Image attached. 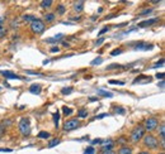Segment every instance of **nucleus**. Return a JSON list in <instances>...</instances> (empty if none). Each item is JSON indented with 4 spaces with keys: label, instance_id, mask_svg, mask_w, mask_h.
Listing matches in <instances>:
<instances>
[{
    "label": "nucleus",
    "instance_id": "f257e3e1",
    "mask_svg": "<svg viewBox=\"0 0 165 154\" xmlns=\"http://www.w3.org/2000/svg\"><path fill=\"white\" fill-rule=\"evenodd\" d=\"M45 29H46V25H45V23L42 22L41 19H36L34 22L30 23V30H32L33 33L41 34V33L45 32Z\"/></svg>",
    "mask_w": 165,
    "mask_h": 154
},
{
    "label": "nucleus",
    "instance_id": "f03ea898",
    "mask_svg": "<svg viewBox=\"0 0 165 154\" xmlns=\"http://www.w3.org/2000/svg\"><path fill=\"white\" fill-rule=\"evenodd\" d=\"M19 130L24 136H28L30 134V123L28 118H23L21 121H19Z\"/></svg>",
    "mask_w": 165,
    "mask_h": 154
},
{
    "label": "nucleus",
    "instance_id": "7ed1b4c3",
    "mask_svg": "<svg viewBox=\"0 0 165 154\" xmlns=\"http://www.w3.org/2000/svg\"><path fill=\"white\" fill-rule=\"evenodd\" d=\"M144 135H145V129H144V126H141V125H139V126H136L135 129H133V132H132V134H131V139H132V141H139L141 138H144Z\"/></svg>",
    "mask_w": 165,
    "mask_h": 154
},
{
    "label": "nucleus",
    "instance_id": "20e7f679",
    "mask_svg": "<svg viewBox=\"0 0 165 154\" xmlns=\"http://www.w3.org/2000/svg\"><path fill=\"white\" fill-rule=\"evenodd\" d=\"M144 144L146 145V147H149L150 149H156L158 148V145H159V141L154 135H146L144 138Z\"/></svg>",
    "mask_w": 165,
    "mask_h": 154
},
{
    "label": "nucleus",
    "instance_id": "39448f33",
    "mask_svg": "<svg viewBox=\"0 0 165 154\" xmlns=\"http://www.w3.org/2000/svg\"><path fill=\"white\" fill-rule=\"evenodd\" d=\"M80 126V121L78 119H71V120L65 121L64 124V130L65 132H71V130H75Z\"/></svg>",
    "mask_w": 165,
    "mask_h": 154
},
{
    "label": "nucleus",
    "instance_id": "423d86ee",
    "mask_svg": "<svg viewBox=\"0 0 165 154\" xmlns=\"http://www.w3.org/2000/svg\"><path fill=\"white\" fill-rule=\"evenodd\" d=\"M159 125V121L156 118H149L146 123H145V130H149V132H152V130H155L156 128H158Z\"/></svg>",
    "mask_w": 165,
    "mask_h": 154
},
{
    "label": "nucleus",
    "instance_id": "0eeeda50",
    "mask_svg": "<svg viewBox=\"0 0 165 154\" xmlns=\"http://www.w3.org/2000/svg\"><path fill=\"white\" fill-rule=\"evenodd\" d=\"M0 74H1L3 76H5L6 78H9V80H25V77L18 76V75H15L10 71H0Z\"/></svg>",
    "mask_w": 165,
    "mask_h": 154
},
{
    "label": "nucleus",
    "instance_id": "6e6552de",
    "mask_svg": "<svg viewBox=\"0 0 165 154\" xmlns=\"http://www.w3.org/2000/svg\"><path fill=\"white\" fill-rule=\"evenodd\" d=\"M152 47H154L152 44H147V43L141 42V43H137L136 44L135 49H136V51H150V49H152Z\"/></svg>",
    "mask_w": 165,
    "mask_h": 154
},
{
    "label": "nucleus",
    "instance_id": "1a4fd4ad",
    "mask_svg": "<svg viewBox=\"0 0 165 154\" xmlns=\"http://www.w3.org/2000/svg\"><path fill=\"white\" fill-rule=\"evenodd\" d=\"M64 39V34L60 33V34H56V36H53L52 38H47L45 42H47V43H57V42H61Z\"/></svg>",
    "mask_w": 165,
    "mask_h": 154
},
{
    "label": "nucleus",
    "instance_id": "9d476101",
    "mask_svg": "<svg viewBox=\"0 0 165 154\" xmlns=\"http://www.w3.org/2000/svg\"><path fill=\"white\" fill-rule=\"evenodd\" d=\"M159 22V18H154V19H147V20H144L139 23V27H141V28H145V27H149V25H152L154 23Z\"/></svg>",
    "mask_w": 165,
    "mask_h": 154
},
{
    "label": "nucleus",
    "instance_id": "9b49d317",
    "mask_svg": "<svg viewBox=\"0 0 165 154\" xmlns=\"http://www.w3.org/2000/svg\"><path fill=\"white\" fill-rule=\"evenodd\" d=\"M41 85H32V86L29 87V91L32 92V94L34 95H38V94H41Z\"/></svg>",
    "mask_w": 165,
    "mask_h": 154
},
{
    "label": "nucleus",
    "instance_id": "f8f14e48",
    "mask_svg": "<svg viewBox=\"0 0 165 154\" xmlns=\"http://www.w3.org/2000/svg\"><path fill=\"white\" fill-rule=\"evenodd\" d=\"M151 78H150V76H139V78H136L133 82L137 83V82H150Z\"/></svg>",
    "mask_w": 165,
    "mask_h": 154
},
{
    "label": "nucleus",
    "instance_id": "ddd939ff",
    "mask_svg": "<svg viewBox=\"0 0 165 154\" xmlns=\"http://www.w3.org/2000/svg\"><path fill=\"white\" fill-rule=\"evenodd\" d=\"M118 154H132V149L130 147H122L118 150Z\"/></svg>",
    "mask_w": 165,
    "mask_h": 154
},
{
    "label": "nucleus",
    "instance_id": "4468645a",
    "mask_svg": "<svg viewBox=\"0 0 165 154\" xmlns=\"http://www.w3.org/2000/svg\"><path fill=\"white\" fill-rule=\"evenodd\" d=\"M6 33H8V29H6L5 24H0V38L5 37V34H6Z\"/></svg>",
    "mask_w": 165,
    "mask_h": 154
},
{
    "label": "nucleus",
    "instance_id": "2eb2a0df",
    "mask_svg": "<svg viewBox=\"0 0 165 154\" xmlns=\"http://www.w3.org/2000/svg\"><path fill=\"white\" fill-rule=\"evenodd\" d=\"M98 95L107 96V97H112V96H113L112 92H108V91H104V90H98Z\"/></svg>",
    "mask_w": 165,
    "mask_h": 154
},
{
    "label": "nucleus",
    "instance_id": "dca6fc26",
    "mask_svg": "<svg viewBox=\"0 0 165 154\" xmlns=\"http://www.w3.org/2000/svg\"><path fill=\"white\" fill-rule=\"evenodd\" d=\"M59 120H60V114H59V111H56V113H53V123H55L56 128L59 126Z\"/></svg>",
    "mask_w": 165,
    "mask_h": 154
},
{
    "label": "nucleus",
    "instance_id": "f3484780",
    "mask_svg": "<svg viewBox=\"0 0 165 154\" xmlns=\"http://www.w3.org/2000/svg\"><path fill=\"white\" fill-rule=\"evenodd\" d=\"M108 144H106V145H103V152H108V150H112V148H113V144H112V141H107Z\"/></svg>",
    "mask_w": 165,
    "mask_h": 154
},
{
    "label": "nucleus",
    "instance_id": "a211bd4d",
    "mask_svg": "<svg viewBox=\"0 0 165 154\" xmlns=\"http://www.w3.org/2000/svg\"><path fill=\"white\" fill-rule=\"evenodd\" d=\"M45 20L46 22H53V20H55V14H53V13H50V14H46L45 15Z\"/></svg>",
    "mask_w": 165,
    "mask_h": 154
},
{
    "label": "nucleus",
    "instance_id": "6ab92c4d",
    "mask_svg": "<svg viewBox=\"0 0 165 154\" xmlns=\"http://www.w3.org/2000/svg\"><path fill=\"white\" fill-rule=\"evenodd\" d=\"M60 143H61L60 139H53V140H51L48 143V148H53V147H56V145H59Z\"/></svg>",
    "mask_w": 165,
    "mask_h": 154
},
{
    "label": "nucleus",
    "instance_id": "aec40b11",
    "mask_svg": "<svg viewBox=\"0 0 165 154\" xmlns=\"http://www.w3.org/2000/svg\"><path fill=\"white\" fill-rule=\"evenodd\" d=\"M83 5H84V3H83V1L75 3V4H74V9H75L76 11H81V10H83Z\"/></svg>",
    "mask_w": 165,
    "mask_h": 154
},
{
    "label": "nucleus",
    "instance_id": "412c9836",
    "mask_svg": "<svg viewBox=\"0 0 165 154\" xmlns=\"http://www.w3.org/2000/svg\"><path fill=\"white\" fill-rule=\"evenodd\" d=\"M51 5H52L51 0H45V1H41V6L42 8H50Z\"/></svg>",
    "mask_w": 165,
    "mask_h": 154
},
{
    "label": "nucleus",
    "instance_id": "4be33fe9",
    "mask_svg": "<svg viewBox=\"0 0 165 154\" xmlns=\"http://www.w3.org/2000/svg\"><path fill=\"white\" fill-rule=\"evenodd\" d=\"M38 138H41V139H48V138H50V133H47V132H41L40 134H38Z\"/></svg>",
    "mask_w": 165,
    "mask_h": 154
},
{
    "label": "nucleus",
    "instance_id": "5701e85b",
    "mask_svg": "<svg viewBox=\"0 0 165 154\" xmlns=\"http://www.w3.org/2000/svg\"><path fill=\"white\" fill-rule=\"evenodd\" d=\"M23 19H24V20H27V22H30V23H32V22H34V20H36V17H34V15H24V17H23Z\"/></svg>",
    "mask_w": 165,
    "mask_h": 154
},
{
    "label": "nucleus",
    "instance_id": "b1692460",
    "mask_svg": "<svg viewBox=\"0 0 165 154\" xmlns=\"http://www.w3.org/2000/svg\"><path fill=\"white\" fill-rule=\"evenodd\" d=\"M159 133H160V138H161V140H164V139H165V126H164V125L160 126Z\"/></svg>",
    "mask_w": 165,
    "mask_h": 154
},
{
    "label": "nucleus",
    "instance_id": "393cba45",
    "mask_svg": "<svg viewBox=\"0 0 165 154\" xmlns=\"http://www.w3.org/2000/svg\"><path fill=\"white\" fill-rule=\"evenodd\" d=\"M62 111H64V114L66 115V116H67V115H71L72 114V109H70V107H67V106H64L62 107Z\"/></svg>",
    "mask_w": 165,
    "mask_h": 154
},
{
    "label": "nucleus",
    "instance_id": "a878e982",
    "mask_svg": "<svg viewBox=\"0 0 165 154\" xmlns=\"http://www.w3.org/2000/svg\"><path fill=\"white\" fill-rule=\"evenodd\" d=\"M102 62H103V60L101 58V57H98V58H95V60L91 61L90 64H91V66H95V64H101Z\"/></svg>",
    "mask_w": 165,
    "mask_h": 154
},
{
    "label": "nucleus",
    "instance_id": "bb28decb",
    "mask_svg": "<svg viewBox=\"0 0 165 154\" xmlns=\"http://www.w3.org/2000/svg\"><path fill=\"white\" fill-rule=\"evenodd\" d=\"M61 92H62L64 95H69L72 92V87H64L62 90H61Z\"/></svg>",
    "mask_w": 165,
    "mask_h": 154
},
{
    "label": "nucleus",
    "instance_id": "cd10ccee",
    "mask_svg": "<svg viewBox=\"0 0 165 154\" xmlns=\"http://www.w3.org/2000/svg\"><path fill=\"white\" fill-rule=\"evenodd\" d=\"M79 118H86V115H88V111L86 110H84V109H81V110H79Z\"/></svg>",
    "mask_w": 165,
    "mask_h": 154
},
{
    "label": "nucleus",
    "instance_id": "c85d7f7f",
    "mask_svg": "<svg viewBox=\"0 0 165 154\" xmlns=\"http://www.w3.org/2000/svg\"><path fill=\"white\" fill-rule=\"evenodd\" d=\"M95 153V149L93 147H89L85 149V152H84V154H94Z\"/></svg>",
    "mask_w": 165,
    "mask_h": 154
},
{
    "label": "nucleus",
    "instance_id": "c756f323",
    "mask_svg": "<svg viewBox=\"0 0 165 154\" xmlns=\"http://www.w3.org/2000/svg\"><path fill=\"white\" fill-rule=\"evenodd\" d=\"M109 83L110 85H121V86H122V85H125L123 81H116V80H110Z\"/></svg>",
    "mask_w": 165,
    "mask_h": 154
},
{
    "label": "nucleus",
    "instance_id": "7c9ffc66",
    "mask_svg": "<svg viewBox=\"0 0 165 154\" xmlns=\"http://www.w3.org/2000/svg\"><path fill=\"white\" fill-rule=\"evenodd\" d=\"M57 13H59V14H64L65 13V6L60 4V5L57 6Z\"/></svg>",
    "mask_w": 165,
    "mask_h": 154
},
{
    "label": "nucleus",
    "instance_id": "2f4dec72",
    "mask_svg": "<svg viewBox=\"0 0 165 154\" xmlns=\"http://www.w3.org/2000/svg\"><path fill=\"white\" fill-rule=\"evenodd\" d=\"M120 67H122L121 64H117V63H114V64H110L109 67H107V70H114V68H120Z\"/></svg>",
    "mask_w": 165,
    "mask_h": 154
},
{
    "label": "nucleus",
    "instance_id": "473e14b6",
    "mask_svg": "<svg viewBox=\"0 0 165 154\" xmlns=\"http://www.w3.org/2000/svg\"><path fill=\"white\" fill-rule=\"evenodd\" d=\"M122 53V49H114V51L110 52V55L112 56H117V55H121Z\"/></svg>",
    "mask_w": 165,
    "mask_h": 154
},
{
    "label": "nucleus",
    "instance_id": "72a5a7b5",
    "mask_svg": "<svg viewBox=\"0 0 165 154\" xmlns=\"http://www.w3.org/2000/svg\"><path fill=\"white\" fill-rule=\"evenodd\" d=\"M163 64H164V58H161V60H160L159 62L156 63V64H155V66L152 67V68H156V67H159V66H163Z\"/></svg>",
    "mask_w": 165,
    "mask_h": 154
},
{
    "label": "nucleus",
    "instance_id": "f704fd0d",
    "mask_svg": "<svg viewBox=\"0 0 165 154\" xmlns=\"http://www.w3.org/2000/svg\"><path fill=\"white\" fill-rule=\"evenodd\" d=\"M108 29H109V28H108V27H106V28H103V29L101 30V32H99V33H98V36H102V34H104L106 32H108Z\"/></svg>",
    "mask_w": 165,
    "mask_h": 154
},
{
    "label": "nucleus",
    "instance_id": "c9c22d12",
    "mask_svg": "<svg viewBox=\"0 0 165 154\" xmlns=\"http://www.w3.org/2000/svg\"><path fill=\"white\" fill-rule=\"evenodd\" d=\"M51 52L52 53H57V52H60V48L59 47H53V48H51Z\"/></svg>",
    "mask_w": 165,
    "mask_h": 154
},
{
    "label": "nucleus",
    "instance_id": "e433bc0d",
    "mask_svg": "<svg viewBox=\"0 0 165 154\" xmlns=\"http://www.w3.org/2000/svg\"><path fill=\"white\" fill-rule=\"evenodd\" d=\"M103 42H104V38H99V39L97 41V43H95V44H97V46H101V44L103 43Z\"/></svg>",
    "mask_w": 165,
    "mask_h": 154
},
{
    "label": "nucleus",
    "instance_id": "4c0bfd02",
    "mask_svg": "<svg viewBox=\"0 0 165 154\" xmlns=\"http://www.w3.org/2000/svg\"><path fill=\"white\" fill-rule=\"evenodd\" d=\"M151 11H152V9H146V10H144V11H142V13H141L140 15H145V14H149V13H151Z\"/></svg>",
    "mask_w": 165,
    "mask_h": 154
},
{
    "label": "nucleus",
    "instance_id": "58836bf2",
    "mask_svg": "<svg viewBox=\"0 0 165 154\" xmlns=\"http://www.w3.org/2000/svg\"><path fill=\"white\" fill-rule=\"evenodd\" d=\"M4 130H5V128H4L3 125H0V138L3 136V134H4Z\"/></svg>",
    "mask_w": 165,
    "mask_h": 154
},
{
    "label": "nucleus",
    "instance_id": "ea45409f",
    "mask_svg": "<svg viewBox=\"0 0 165 154\" xmlns=\"http://www.w3.org/2000/svg\"><path fill=\"white\" fill-rule=\"evenodd\" d=\"M156 77H158V78H160V80H163V78H164V74H163V72H160V74H156Z\"/></svg>",
    "mask_w": 165,
    "mask_h": 154
},
{
    "label": "nucleus",
    "instance_id": "a19ab883",
    "mask_svg": "<svg viewBox=\"0 0 165 154\" xmlns=\"http://www.w3.org/2000/svg\"><path fill=\"white\" fill-rule=\"evenodd\" d=\"M27 74H29V75H38V76H41V74H38V72H33V71H27Z\"/></svg>",
    "mask_w": 165,
    "mask_h": 154
},
{
    "label": "nucleus",
    "instance_id": "79ce46f5",
    "mask_svg": "<svg viewBox=\"0 0 165 154\" xmlns=\"http://www.w3.org/2000/svg\"><path fill=\"white\" fill-rule=\"evenodd\" d=\"M107 115H108V114H101V115H98V116H97V119H103V118H106Z\"/></svg>",
    "mask_w": 165,
    "mask_h": 154
},
{
    "label": "nucleus",
    "instance_id": "37998d69",
    "mask_svg": "<svg viewBox=\"0 0 165 154\" xmlns=\"http://www.w3.org/2000/svg\"><path fill=\"white\" fill-rule=\"evenodd\" d=\"M117 114H125V110L123 109H117Z\"/></svg>",
    "mask_w": 165,
    "mask_h": 154
},
{
    "label": "nucleus",
    "instance_id": "c03bdc74",
    "mask_svg": "<svg viewBox=\"0 0 165 154\" xmlns=\"http://www.w3.org/2000/svg\"><path fill=\"white\" fill-rule=\"evenodd\" d=\"M5 23V18L4 17H0V24H4Z\"/></svg>",
    "mask_w": 165,
    "mask_h": 154
},
{
    "label": "nucleus",
    "instance_id": "a18cd8bd",
    "mask_svg": "<svg viewBox=\"0 0 165 154\" xmlns=\"http://www.w3.org/2000/svg\"><path fill=\"white\" fill-rule=\"evenodd\" d=\"M102 154H116V153L112 152V150H108V152H103Z\"/></svg>",
    "mask_w": 165,
    "mask_h": 154
},
{
    "label": "nucleus",
    "instance_id": "49530a36",
    "mask_svg": "<svg viewBox=\"0 0 165 154\" xmlns=\"http://www.w3.org/2000/svg\"><path fill=\"white\" fill-rule=\"evenodd\" d=\"M93 143H94V144H97V143H102V140H101V139H94V140H93Z\"/></svg>",
    "mask_w": 165,
    "mask_h": 154
},
{
    "label": "nucleus",
    "instance_id": "de8ad7c7",
    "mask_svg": "<svg viewBox=\"0 0 165 154\" xmlns=\"http://www.w3.org/2000/svg\"><path fill=\"white\" fill-rule=\"evenodd\" d=\"M0 152H8V153H10L11 149H0Z\"/></svg>",
    "mask_w": 165,
    "mask_h": 154
},
{
    "label": "nucleus",
    "instance_id": "09e8293b",
    "mask_svg": "<svg viewBox=\"0 0 165 154\" xmlns=\"http://www.w3.org/2000/svg\"><path fill=\"white\" fill-rule=\"evenodd\" d=\"M159 87H161V88H164V81H161V82H160L159 85H158Z\"/></svg>",
    "mask_w": 165,
    "mask_h": 154
},
{
    "label": "nucleus",
    "instance_id": "8fccbe9b",
    "mask_svg": "<svg viewBox=\"0 0 165 154\" xmlns=\"http://www.w3.org/2000/svg\"><path fill=\"white\" fill-rule=\"evenodd\" d=\"M97 100H98L97 97H90V101H97Z\"/></svg>",
    "mask_w": 165,
    "mask_h": 154
},
{
    "label": "nucleus",
    "instance_id": "3c124183",
    "mask_svg": "<svg viewBox=\"0 0 165 154\" xmlns=\"http://www.w3.org/2000/svg\"><path fill=\"white\" fill-rule=\"evenodd\" d=\"M139 154H150V153H149V152H140Z\"/></svg>",
    "mask_w": 165,
    "mask_h": 154
},
{
    "label": "nucleus",
    "instance_id": "603ef678",
    "mask_svg": "<svg viewBox=\"0 0 165 154\" xmlns=\"http://www.w3.org/2000/svg\"><path fill=\"white\" fill-rule=\"evenodd\" d=\"M160 154H164V153H160Z\"/></svg>",
    "mask_w": 165,
    "mask_h": 154
}]
</instances>
